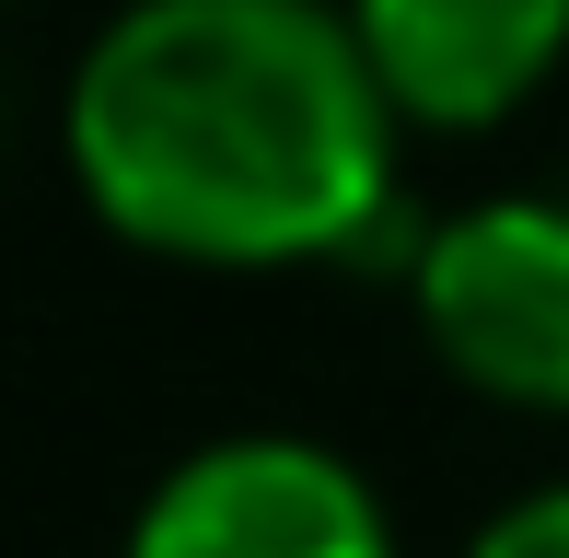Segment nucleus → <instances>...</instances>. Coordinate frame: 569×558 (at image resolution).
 I'll return each mask as SVG.
<instances>
[{
	"label": "nucleus",
	"mask_w": 569,
	"mask_h": 558,
	"mask_svg": "<svg viewBox=\"0 0 569 558\" xmlns=\"http://www.w3.org/2000/svg\"><path fill=\"white\" fill-rule=\"evenodd\" d=\"M430 361L511 419H569V198H477L407 268Z\"/></svg>",
	"instance_id": "nucleus-2"
},
{
	"label": "nucleus",
	"mask_w": 569,
	"mask_h": 558,
	"mask_svg": "<svg viewBox=\"0 0 569 558\" xmlns=\"http://www.w3.org/2000/svg\"><path fill=\"white\" fill-rule=\"evenodd\" d=\"M117 558H396V512L315 430H221L163 466Z\"/></svg>",
	"instance_id": "nucleus-3"
},
{
	"label": "nucleus",
	"mask_w": 569,
	"mask_h": 558,
	"mask_svg": "<svg viewBox=\"0 0 569 558\" xmlns=\"http://www.w3.org/2000/svg\"><path fill=\"white\" fill-rule=\"evenodd\" d=\"M349 23L419 140H477L523 117L569 59V0H349Z\"/></svg>",
	"instance_id": "nucleus-4"
},
{
	"label": "nucleus",
	"mask_w": 569,
	"mask_h": 558,
	"mask_svg": "<svg viewBox=\"0 0 569 558\" xmlns=\"http://www.w3.org/2000/svg\"><path fill=\"white\" fill-rule=\"evenodd\" d=\"M407 117L349 0H117L70 59L82 210L163 268H326L396 221Z\"/></svg>",
	"instance_id": "nucleus-1"
},
{
	"label": "nucleus",
	"mask_w": 569,
	"mask_h": 558,
	"mask_svg": "<svg viewBox=\"0 0 569 558\" xmlns=\"http://www.w3.org/2000/svg\"><path fill=\"white\" fill-rule=\"evenodd\" d=\"M465 558H569V477H547V489L500 500V512L465 536Z\"/></svg>",
	"instance_id": "nucleus-5"
}]
</instances>
